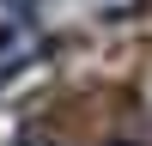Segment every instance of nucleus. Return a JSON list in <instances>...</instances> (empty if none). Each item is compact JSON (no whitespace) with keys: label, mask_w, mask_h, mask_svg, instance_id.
<instances>
[{"label":"nucleus","mask_w":152,"mask_h":146,"mask_svg":"<svg viewBox=\"0 0 152 146\" xmlns=\"http://www.w3.org/2000/svg\"><path fill=\"white\" fill-rule=\"evenodd\" d=\"M43 55H49L43 31H24V36H0V91H6V85L18 79V73H31Z\"/></svg>","instance_id":"f257e3e1"},{"label":"nucleus","mask_w":152,"mask_h":146,"mask_svg":"<svg viewBox=\"0 0 152 146\" xmlns=\"http://www.w3.org/2000/svg\"><path fill=\"white\" fill-rule=\"evenodd\" d=\"M37 12H43V0H0V36L37 31Z\"/></svg>","instance_id":"f03ea898"},{"label":"nucleus","mask_w":152,"mask_h":146,"mask_svg":"<svg viewBox=\"0 0 152 146\" xmlns=\"http://www.w3.org/2000/svg\"><path fill=\"white\" fill-rule=\"evenodd\" d=\"M140 6V0H97V12H104V18H122V12H134Z\"/></svg>","instance_id":"7ed1b4c3"},{"label":"nucleus","mask_w":152,"mask_h":146,"mask_svg":"<svg viewBox=\"0 0 152 146\" xmlns=\"http://www.w3.org/2000/svg\"><path fill=\"white\" fill-rule=\"evenodd\" d=\"M12 146H49V140H43V134H18Z\"/></svg>","instance_id":"20e7f679"}]
</instances>
